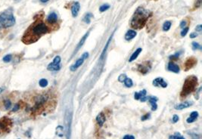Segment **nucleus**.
Returning a JSON list of instances; mask_svg holds the SVG:
<instances>
[{
  "label": "nucleus",
  "mask_w": 202,
  "mask_h": 139,
  "mask_svg": "<svg viewBox=\"0 0 202 139\" xmlns=\"http://www.w3.org/2000/svg\"><path fill=\"white\" fill-rule=\"evenodd\" d=\"M48 31H49L48 27L45 23L41 20H37L29 27L25 32V34L23 35L22 42L25 44L34 43L42 36L46 34Z\"/></svg>",
  "instance_id": "obj_1"
},
{
  "label": "nucleus",
  "mask_w": 202,
  "mask_h": 139,
  "mask_svg": "<svg viewBox=\"0 0 202 139\" xmlns=\"http://www.w3.org/2000/svg\"><path fill=\"white\" fill-rule=\"evenodd\" d=\"M151 15H152V12L139 7L135 10L132 16L130 22L131 27L133 29H139V30L143 28Z\"/></svg>",
  "instance_id": "obj_2"
},
{
  "label": "nucleus",
  "mask_w": 202,
  "mask_h": 139,
  "mask_svg": "<svg viewBox=\"0 0 202 139\" xmlns=\"http://www.w3.org/2000/svg\"><path fill=\"white\" fill-rule=\"evenodd\" d=\"M198 86V78L195 76H190L185 79L182 90L181 91V98H185L195 90Z\"/></svg>",
  "instance_id": "obj_3"
},
{
  "label": "nucleus",
  "mask_w": 202,
  "mask_h": 139,
  "mask_svg": "<svg viewBox=\"0 0 202 139\" xmlns=\"http://www.w3.org/2000/svg\"><path fill=\"white\" fill-rule=\"evenodd\" d=\"M16 23V20L13 15V10L9 8L0 14V27L9 28L13 27Z\"/></svg>",
  "instance_id": "obj_4"
},
{
  "label": "nucleus",
  "mask_w": 202,
  "mask_h": 139,
  "mask_svg": "<svg viewBox=\"0 0 202 139\" xmlns=\"http://www.w3.org/2000/svg\"><path fill=\"white\" fill-rule=\"evenodd\" d=\"M48 100V96L46 94H42L37 95L34 99V104L31 108V111L34 113H38L39 112L42 111L44 105L46 101Z\"/></svg>",
  "instance_id": "obj_5"
},
{
  "label": "nucleus",
  "mask_w": 202,
  "mask_h": 139,
  "mask_svg": "<svg viewBox=\"0 0 202 139\" xmlns=\"http://www.w3.org/2000/svg\"><path fill=\"white\" fill-rule=\"evenodd\" d=\"M71 121H72V113L68 110H66L64 114V123L66 126V137L67 138H70V127H71Z\"/></svg>",
  "instance_id": "obj_6"
},
{
  "label": "nucleus",
  "mask_w": 202,
  "mask_h": 139,
  "mask_svg": "<svg viewBox=\"0 0 202 139\" xmlns=\"http://www.w3.org/2000/svg\"><path fill=\"white\" fill-rule=\"evenodd\" d=\"M12 125V122L10 119L8 117H3V119L0 120V129L3 130V131H6L9 130V127Z\"/></svg>",
  "instance_id": "obj_7"
},
{
  "label": "nucleus",
  "mask_w": 202,
  "mask_h": 139,
  "mask_svg": "<svg viewBox=\"0 0 202 139\" xmlns=\"http://www.w3.org/2000/svg\"><path fill=\"white\" fill-rule=\"evenodd\" d=\"M197 64V59L194 57H191V58H188L186 60V61L185 62V65H184V67H185V71H188L190 69H192L195 65Z\"/></svg>",
  "instance_id": "obj_8"
},
{
  "label": "nucleus",
  "mask_w": 202,
  "mask_h": 139,
  "mask_svg": "<svg viewBox=\"0 0 202 139\" xmlns=\"http://www.w3.org/2000/svg\"><path fill=\"white\" fill-rule=\"evenodd\" d=\"M153 86H155V87H162V88H167V82L164 81V79L161 77H157L156 78L155 80H153V83H152Z\"/></svg>",
  "instance_id": "obj_9"
},
{
  "label": "nucleus",
  "mask_w": 202,
  "mask_h": 139,
  "mask_svg": "<svg viewBox=\"0 0 202 139\" xmlns=\"http://www.w3.org/2000/svg\"><path fill=\"white\" fill-rule=\"evenodd\" d=\"M89 35V32H87V33H86L85 35H84L83 37H82V39L80 40V41L79 42V43H78V44H77V47H76L75 50H74V54H73V55H75V54L77 52V51H78L80 49V48H82V46H83V45L84 43H85L86 40L87 38H88Z\"/></svg>",
  "instance_id": "obj_10"
},
{
  "label": "nucleus",
  "mask_w": 202,
  "mask_h": 139,
  "mask_svg": "<svg viewBox=\"0 0 202 139\" xmlns=\"http://www.w3.org/2000/svg\"><path fill=\"white\" fill-rule=\"evenodd\" d=\"M151 69V64H149V62H146V63L142 64H139L138 67V70L139 72H141L143 74L147 73L149 71V70Z\"/></svg>",
  "instance_id": "obj_11"
},
{
  "label": "nucleus",
  "mask_w": 202,
  "mask_h": 139,
  "mask_svg": "<svg viewBox=\"0 0 202 139\" xmlns=\"http://www.w3.org/2000/svg\"><path fill=\"white\" fill-rule=\"evenodd\" d=\"M80 5L78 2H74V4L71 6V13L74 18H76L78 15L79 12H80Z\"/></svg>",
  "instance_id": "obj_12"
},
{
  "label": "nucleus",
  "mask_w": 202,
  "mask_h": 139,
  "mask_svg": "<svg viewBox=\"0 0 202 139\" xmlns=\"http://www.w3.org/2000/svg\"><path fill=\"white\" fill-rule=\"evenodd\" d=\"M192 104H193V102H192V101H185V102L181 103V104H178V105H176L175 109L178 110H181L189 108V107L192 106Z\"/></svg>",
  "instance_id": "obj_13"
},
{
  "label": "nucleus",
  "mask_w": 202,
  "mask_h": 139,
  "mask_svg": "<svg viewBox=\"0 0 202 139\" xmlns=\"http://www.w3.org/2000/svg\"><path fill=\"white\" fill-rule=\"evenodd\" d=\"M149 101L150 102L151 105H152V110L155 111L157 109V101L158 98L155 96H149Z\"/></svg>",
  "instance_id": "obj_14"
},
{
  "label": "nucleus",
  "mask_w": 202,
  "mask_h": 139,
  "mask_svg": "<svg viewBox=\"0 0 202 139\" xmlns=\"http://www.w3.org/2000/svg\"><path fill=\"white\" fill-rule=\"evenodd\" d=\"M84 61H85V60H84L83 58H82V57L79 58L77 61L75 62V64H73L72 66H70V70H71V71H75V70H77V68L80 67L83 64Z\"/></svg>",
  "instance_id": "obj_15"
},
{
  "label": "nucleus",
  "mask_w": 202,
  "mask_h": 139,
  "mask_svg": "<svg viewBox=\"0 0 202 139\" xmlns=\"http://www.w3.org/2000/svg\"><path fill=\"white\" fill-rule=\"evenodd\" d=\"M167 69H168V70H170V71L173 72V73H179V71H180L179 67L177 64H176L172 63V62L168 64Z\"/></svg>",
  "instance_id": "obj_16"
},
{
  "label": "nucleus",
  "mask_w": 202,
  "mask_h": 139,
  "mask_svg": "<svg viewBox=\"0 0 202 139\" xmlns=\"http://www.w3.org/2000/svg\"><path fill=\"white\" fill-rule=\"evenodd\" d=\"M105 120H106V118L103 112L100 113L98 114V116H96V122L99 126H103L104 123H105Z\"/></svg>",
  "instance_id": "obj_17"
},
{
  "label": "nucleus",
  "mask_w": 202,
  "mask_h": 139,
  "mask_svg": "<svg viewBox=\"0 0 202 139\" xmlns=\"http://www.w3.org/2000/svg\"><path fill=\"white\" fill-rule=\"evenodd\" d=\"M58 20V15L55 12H52L48 15L47 21L49 23H55Z\"/></svg>",
  "instance_id": "obj_18"
},
{
  "label": "nucleus",
  "mask_w": 202,
  "mask_h": 139,
  "mask_svg": "<svg viewBox=\"0 0 202 139\" xmlns=\"http://www.w3.org/2000/svg\"><path fill=\"white\" fill-rule=\"evenodd\" d=\"M136 32L133 30H130L127 32V33L125 34V40L127 41H130V40H132V39L135 38L136 37Z\"/></svg>",
  "instance_id": "obj_19"
},
{
  "label": "nucleus",
  "mask_w": 202,
  "mask_h": 139,
  "mask_svg": "<svg viewBox=\"0 0 202 139\" xmlns=\"http://www.w3.org/2000/svg\"><path fill=\"white\" fill-rule=\"evenodd\" d=\"M198 116V113L197 111H193V112L191 113L190 116L186 119V122H187L188 123H194V122L197 119Z\"/></svg>",
  "instance_id": "obj_20"
},
{
  "label": "nucleus",
  "mask_w": 202,
  "mask_h": 139,
  "mask_svg": "<svg viewBox=\"0 0 202 139\" xmlns=\"http://www.w3.org/2000/svg\"><path fill=\"white\" fill-rule=\"evenodd\" d=\"M61 66L60 64H53L52 62V63H50L48 65L47 70H50V71H59V70L61 69Z\"/></svg>",
  "instance_id": "obj_21"
},
{
  "label": "nucleus",
  "mask_w": 202,
  "mask_h": 139,
  "mask_svg": "<svg viewBox=\"0 0 202 139\" xmlns=\"http://www.w3.org/2000/svg\"><path fill=\"white\" fill-rule=\"evenodd\" d=\"M146 94H147V91H146L145 89L142 90V91H139V92H135V94H134V98H135V100H140L141 98L146 96Z\"/></svg>",
  "instance_id": "obj_22"
},
{
  "label": "nucleus",
  "mask_w": 202,
  "mask_h": 139,
  "mask_svg": "<svg viewBox=\"0 0 202 139\" xmlns=\"http://www.w3.org/2000/svg\"><path fill=\"white\" fill-rule=\"evenodd\" d=\"M141 51H142V48H137V49L134 51L133 53H132V55H131V57L130 58V59H129V61L132 62V61H135V60L138 58L139 54L141 53Z\"/></svg>",
  "instance_id": "obj_23"
},
{
  "label": "nucleus",
  "mask_w": 202,
  "mask_h": 139,
  "mask_svg": "<svg viewBox=\"0 0 202 139\" xmlns=\"http://www.w3.org/2000/svg\"><path fill=\"white\" fill-rule=\"evenodd\" d=\"M56 135L59 137H63L64 135V127L61 126H59L56 128Z\"/></svg>",
  "instance_id": "obj_24"
},
{
  "label": "nucleus",
  "mask_w": 202,
  "mask_h": 139,
  "mask_svg": "<svg viewBox=\"0 0 202 139\" xmlns=\"http://www.w3.org/2000/svg\"><path fill=\"white\" fill-rule=\"evenodd\" d=\"M171 25H172V23L171 21H169V20H167L163 24V30L164 31H168L171 27Z\"/></svg>",
  "instance_id": "obj_25"
},
{
  "label": "nucleus",
  "mask_w": 202,
  "mask_h": 139,
  "mask_svg": "<svg viewBox=\"0 0 202 139\" xmlns=\"http://www.w3.org/2000/svg\"><path fill=\"white\" fill-rule=\"evenodd\" d=\"M3 106L5 108V110H8L12 108V101L9 99H5L3 102Z\"/></svg>",
  "instance_id": "obj_26"
},
{
  "label": "nucleus",
  "mask_w": 202,
  "mask_h": 139,
  "mask_svg": "<svg viewBox=\"0 0 202 139\" xmlns=\"http://www.w3.org/2000/svg\"><path fill=\"white\" fill-rule=\"evenodd\" d=\"M124 85H125L126 87H127V88H130V87H132V86H133V83H132V80H131V79H130V78H126V80H124Z\"/></svg>",
  "instance_id": "obj_27"
},
{
  "label": "nucleus",
  "mask_w": 202,
  "mask_h": 139,
  "mask_svg": "<svg viewBox=\"0 0 202 139\" xmlns=\"http://www.w3.org/2000/svg\"><path fill=\"white\" fill-rule=\"evenodd\" d=\"M48 80H47L46 79H41V80L39 81V85H40V87H42V88L46 87V86H48Z\"/></svg>",
  "instance_id": "obj_28"
},
{
  "label": "nucleus",
  "mask_w": 202,
  "mask_h": 139,
  "mask_svg": "<svg viewBox=\"0 0 202 139\" xmlns=\"http://www.w3.org/2000/svg\"><path fill=\"white\" fill-rule=\"evenodd\" d=\"M92 18V15L91 13H87L86 15H85V17H84L83 18V21L85 22L86 23H89L91 21V18Z\"/></svg>",
  "instance_id": "obj_29"
},
{
  "label": "nucleus",
  "mask_w": 202,
  "mask_h": 139,
  "mask_svg": "<svg viewBox=\"0 0 202 139\" xmlns=\"http://www.w3.org/2000/svg\"><path fill=\"white\" fill-rule=\"evenodd\" d=\"M192 49L193 50H201L202 49L201 45L199 43L196 42H193L192 43Z\"/></svg>",
  "instance_id": "obj_30"
},
{
  "label": "nucleus",
  "mask_w": 202,
  "mask_h": 139,
  "mask_svg": "<svg viewBox=\"0 0 202 139\" xmlns=\"http://www.w3.org/2000/svg\"><path fill=\"white\" fill-rule=\"evenodd\" d=\"M12 55L11 54H9V55H6L5 56H4V58H2V61H3L5 63H9V62L12 61Z\"/></svg>",
  "instance_id": "obj_31"
},
{
  "label": "nucleus",
  "mask_w": 202,
  "mask_h": 139,
  "mask_svg": "<svg viewBox=\"0 0 202 139\" xmlns=\"http://www.w3.org/2000/svg\"><path fill=\"white\" fill-rule=\"evenodd\" d=\"M110 8V5H108V4H104V5H101L100 8H99V11H100L101 12H105V11H107L108 9H109Z\"/></svg>",
  "instance_id": "obj_32"
},
{
  "label": "nucleus",
  "mask_w": 202,
  "mask_h": 139,
  "mask_svg": "<svg viewBox=\"0 0 202 139\" xmlns=\"http://www.w3.org/2000/svg\"><path fill=\"white\" fill-rule=\"evenodd\" d=\"M169 138H172V139H185V138L183 136L181 135L179 133L176 132L174 135H171L169 137Z\"/></svg>",
  "instance_id": "obj_33"
},
{
  "label": "nucleus",
  "mask_w": 202,
  "mask_h": 139,
  "mask_svg": "<svg viewBox=\"0 0 202 139\" xmlns=\"http://www.w3.org/2000/svg\"><path fill=\"white\" fill-rule=\"evenodd\" d=\"M189 27H184V28H182V32H181V36H182V37H185L186 36V34L188 33V32H189Z\"/></svg>",
  "instance_id": "obj_34"
},
{
  "label": "nucleus",
  "mask_w": 202,
  "mask_h": 139,
  "mask_svg": "<svg viewBox=\"0 0 202 139\" xmlns=\"http://www.w3.org/2000/svg\"><path fill=\"white\" fill-rule=\"evenodd\" d=\"M61 57L60 56H56V57H55V58H54L52 63L55 64H59L61 63Z\"/></svg>",
  "instance_id": "obj_35"
},
{
  "label": "nucleus",
  "mask_w": 202,
  "mask_h": 139,
  "mask_svg": "<svg viewBox=\"0 0 202 139\" xmlns=\"http://www.w3.org/2000/svg\"><path fill=\"white\" fill-rule=\"evenodd\" d=\"M126 78H127V75L126 74L120 75L118 77V81L120 82V83H124V80H126Z\"/></svg>",
  "instance_id": "obj_36"
},
{
  "label": "nucleus",
  "mask_w": 202,
  "mask_h": 139,
  "mask_svg": "<svg viewBox=\"0 0 202 139\" xmlns=\"http://www.w3.org/2000/svg\"><path fill=\"white\" fill-rule=\"evenodd\" d=\"M182 54V51H179V52H176L175 55H172V56L170 57V59H178L179 57L180 56V55Z\"/></svg>",
  "instance_id": "obj_37"
},
{
  "label": "nucleus",
  "mask_w": 202,
  "mask_h": 139,
  "mask_svg": "<svg viewBox=\"0 0 202 139\" xmlns=\"http://www.w3.org/2000/svg\"><path fill=\"white\" fill-rule=\"evenodd\" d=\"M150 117H151L150 113H146V114L142 116V118H141V120H142V121L147 120V119H149Z\"/></svg>",
  "instance_id": "obj_38"
},
{
  "label": "nucleus",
  "mask_w": 202,
  "mask_h": 139,
  "mask_svg": "<svg viewBox=\"0 0 202 139\" xmlns=\"http://www.w3.org/2000/svg\"><path fill=\"white\" fill-rule=\"evenodd\" d=\"M179 116H178V115H176V114L173 115V118H172L173 123H177V122L179 121Z\"/></svg>",
  "instance_id": "obj_39"
},
{
  "label": "nucleus",
  "mask_w": 202,
  "mask_h": 139,
  "mask_svg": "<svg viewBox=\"0 0 202 139\" xmlns=\"http://www.w3.org/2000/svg\"><path fill=\"white\" fill-rule=\"evenodd\" d=\"M19 108H20V104H16L15 106H14V108H12V112H16V111L18 110Z\"/></svg>",
  "instance_id": "obj_40"
},
{
  "label": "nucleus",
  "mask_w": 202,
  "mask_h": 139,
  "mask_svg": "<svg viewBox=\"0 0 202 139\" xmlns=\"http://www.w3.org/2000/svg\"><path fill=\"white\" fill-rule=\"evenodd\" d=\"M123 138L124 139H134L135 138V137H134L133 135H127L124 136Z\"/></svg>",
  "instance_id": "obj_41"
},
{
  "label": "nucleus",
  "mask_w": 202,
  "mask_h": 139,
  "mask_svg": "<svg viewBox=\"0 0 202 139\" xmlns=\"http://www.w3.org/2000/svg\"><path fill=\"white\" fill-rule=\"evenodd\" d=\"M198 36V34L196 33H192L190 34V38L191 39H194V38H196V37Z\"/></svg>",
  "instance_id": "obj_42"
},
{
  "label": "nucleus",
  "mask_w": 202,
  "mask_h": 139,
  "mask_svg": "<svg viewBox=\"0 0 202 139\" xmlns=\"http://www.w3.org/2000/svg\"><path fill=\"white\" fill-rule=\"evenodd\" d=\"M89 55L88 52H85V53L83 54L82 56H81V57H82V58H83L84 60H86L89 58Z\"/></svg>",
  "instance_id": "obj_43"
},
{
  "label": "nucleus",
  "mask_w": 202,
  "mask_h": 139,
  "mask_svg": "<svg viewBox=\"0 0 202 139\" xmlns=\"http://www.w3.org/2000/svg\"><path fill=\"white\" fill-rule=\"evenodd\" d=\"M195 30L198 32H201L202 30V25H198L197 27H196L195 28Z\"/></svg>",
  "instance_id": "obj_44"
},
{
  "label": "nucleus",
  "mask_w": 202,
  "mask_h": 139,
  "mask_svg": "<svg viewBox=\"0 0 202 139\" xmlns=\"http://www.w3.org/2000/svg\"><path fill=\"white\" fill-rule=\"evenodd\" d=\"M186 26V21L185 20H182L180 23V27L181 28H184Z\"/></svg>",
  "instance_id": "obj_45"
},
{
  "label": "nucleus",
  "mask_w": 202,
  "mask_h": 139,
  "mask_svg": "<svg viewBox=\"0 0 202 139\" xmlns=\"http://www.w3.org/2000/svg\"><path fill=\"white\" fill-rule=\"evenodd\" d=\"M48 1H49V0H40V2H42V3H46Z\"/></svg>",
  "instance_id": "obj_46"
},
{
  "label": "nucleus",
  "mask_w": 202,
  "mask_h": 139,
  "mask_svg": "<svg viewBox=\"0 0 202 139\" xmlns=\"http://www.w3.org/2000/svg\"><path fill=\"white\" fill-rule=\"evenodd\" d=\"M4 90H5V88H4V87H1V88H0V94H2V91H3Z\"/></svg>",
  "instance_id": "obj_47"
},
{
  "label": "nucleus",
  "mask_w": 202,
  "mask_h": 139,
  "mask_svg": "<svg viewBox=\"0 0 202 139\" xmlns=\"http://www.w3.org/2000/svg\"><path fill=\"white\" fill-rule=\"evenodd\" d=\"M14 1H15V2H20L21 0H14Z\"/></svg>",
  "instance_id": "obj_48"
}]
</instances>
